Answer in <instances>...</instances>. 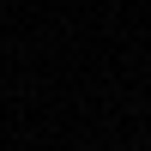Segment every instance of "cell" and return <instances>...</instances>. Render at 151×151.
<instances>
[]
</instances>
